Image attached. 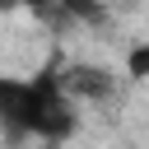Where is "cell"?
Returning <instances> with one entry per match:
<instances>
[{
    "label": "cell",
    "instance_id": "3957f363",
    "mask_svg": "<svg viewBox=\"0 0 149 149\" xmlns=\"http://www.w3.org/2000/svg\"><path fill=\"white\" fill-rule=\"evenodd\" d=\"M130 84H144L149 79V42H130L126 47V70H121Z\"/></svg>",
    "mask_w": 149,
    "mask_h": 149
},
{
    "label": "cell",
    "instance_id": "6da1fadb",
    "mask_svg": "<svg viewBox=\"0 0 149 149\" xmlns=\"http://www.w3.org/2000/svg\"><path fill=\"white\" fill-rule=\"evenodd\" d=\"M74 130L79 112L61 79V56H51L37 74H0V135L9 144H65L74 140Z\"/></svg>",
    "mask_w": 149,
    "mask_h": 149
},
{
    "label": "cell",
    "instance_id": "5b68a950",
    "mask_svg": "<svg viewBox=\"0 0 149 149\" xmlns=\"http://www.w3.org/2000/svg\"><path fill=\"white\" fill-rule=\"evenodd\" d=\"M107 5H112V0H107Z\"/></svg>",
    "mask_w": 149,
    "mask_h": 149
},
{
    "label": "cell",
    "instance_id": "7a4b0ae2",
    "mask_svg": "<svg viewBox=\"0 0 149 149\" xmlns=\"http://www.w3.org/2000/svg\"><path fill=\"white\" fill-rule=\"evenodd\" d=\"M61 79L74 102H116L121 88L130 84L126 74H112V65L102 61H61Z\"/></svg>",
    "mask_w": 149,
    "mask_h": 149
},
{
    "label": "cell",
    "instance_id": "277c9868",
    "mask_svg": "<svg viewBox=\"0 0 149 149\" xmlns=\"http://www.w3.org/2000/svg\"><path fill=\"white\" fill-rule=\"evenodd\" d=\"M28 0H0V14H9V9H23Z\"/></svg>",
    "mask_w": 149,
    "mask_h": 149
}]
</instances>
